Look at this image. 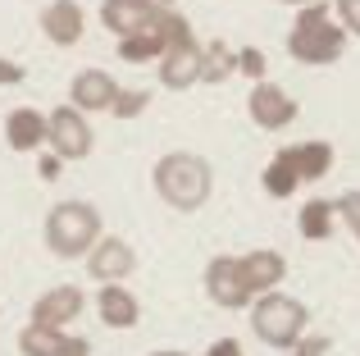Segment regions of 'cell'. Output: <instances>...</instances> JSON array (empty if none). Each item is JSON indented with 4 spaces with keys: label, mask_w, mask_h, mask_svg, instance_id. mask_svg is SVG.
Wrapping results in <instances>:
<instances>
[{
    "label": "cell",
    "mask_w": 360,
    "mask_h": 356,
    "mask_svg": "<svg viewBox=\"0 0 360 356\" xmlns=\"http://www.w3.org/2000/svg\"><path fill=\"white\" fill-rule=\"evenodd\" d=\"M150 183H155V196L178 215H196L214 192V170L205 155L196 151H169L155 160L150 170Z\"/></svg>",
    "instance_id": "1"
},
{
    "label": "cell",
    "mask_w": 360,
    "mask_h": 356,
    "mask_svg": "<svg viewBox=\"0 0 360 356\" xmlns=\"http://www.w3.org/2000/svg\"><path fill=\"white\" fill-rule=\"evenodd\" d=\"M288 55L297 64H338L347 55V32L342 23L333 18L328 0H315V5H301L297 9V23L288 32Z\"/></svg>",
    "instance_id": "2"
},
{
    "label": "cell",
    "mask_w": 360,
    "mask_h": 356,
    "mask_svg": "<svg viewBox=\"0 0 360 356\" xmlns=\"http://www.w3.org/2000/svg\"><path fill=\"white\" fill-rule=\"evenodd\" d=\"M101 233H105L101 229V210L91 201H55L51 215H46L41 238H46V247H51V256L78 260L101 242Z\"/></svg>",
    "instance_id": "3"
},
{
    "label": "cell",
    "mask_w": 360,
    "mask_h": 356,
    "mask_svg": "<svg viewBox=\"0 0 360 356\" xmlns=\"http://www.w3.org/2000/svg\"><path fill=\"white\" fill-rule=\"evenodd\" d=\"M251 329L264 348L292 352L301 343V333H310V306L288 293H264L251 302Z\"/></svg>",
    "instance_id": "4"
},
{
    "label": "cell",
    "mask_w": 360,
    "mask_h": 356,
    "mask_svg": "<svg viewBox=\"0 0 360 356\" xmlns=\"http://www.w3.org/2000/svg\"><path fill=\"white\" fill-rule=\"evenodd\" d=\"M91 146H96V133H91L87 115L73 106H55L46 115V151H55L64 165L69 160H87Z\"/></svg>",
    "instance_id": "5"
},
{
    "label": "cell",
    "mask_w": 360,
    "mask_h": 356,
    "mask_svg": "<svg viewBox=\"0 0 360 356\" xmlns=\"http://www.w3.org/2000/svg\"><path fill=\"white\" fill-rule=\"evenodd\" d=\"M201 284H205V297H210L219 311H246V306L255 302V293L246 288V279H242L238 256H210V260H205Z\"/></svg>",
    "instance_id": "6"
},
{
    "label": "cell",
    "mask_w": 360,
    "mask_h": 356,
    "mask_svg": "<svg viewBox=\"0 0 360 356\" xmlns=\"http://www.w3.org/2000/svg\"><path fill=\"white\" fill-rule=\"evenodd\" d=\"M246 115H251V124H255V128H264V133H283V128L297 124L301 106L278 87V82L264 78V82H255L251 96H246Z\"/></svg>",
    "instance_id": "7"
},
{
    "label": "cell",
    "mask_w": 360,
    "mask_h": 356,
    "mask_svg": "<svg viewBox=\"0 0 360 356\" xmlns=\"http://www.w3.org/2000/svg\"><path fill=\"white\" fill-rule=\"evenodd\" d=\"M201 51H205V46L196 42V32L169 46V51L155 60L160 87H169V91H187V87H196V82H201Z\"/></svg>",
    "instance_id": "8"
},
{
    "label": "cell",
    "mask_w": 360,
    "mask_h": 356,
    "mask_svg": "<svg viewBox=\"0 0 360 356\" xmlns=\"http://www.w3.org/2000/svg\"><path fill=\"white\" fill-rule=\"evenodd\" d=\"M87 274L96 284H123V279L137 269V251H132L128 238H115V233H101V242L87 251Z\"/></svg>",
    "instance_id": "9"
},
{
    "label": "cell",
    "mask_w": 360,
    "mask_h": 356,
    "mask_svg": "<svg viewBox=\"0 0 360 356\" xmlns=\"http://www.w3.org/2000/svg\"><path fill=\"white\" fill-rule=\"evenodd\" d=\"M82 306H87V293H82L78 284H60V288H51V293H41L32 302V324L69 333V324L82 315Z\"/></svg>",
    "instance_id": "10"
},
{
    "label": "cell",
    "mask_w": 360,
    "mask_h": 356,
    "mask_svg": "<svg viewBox=\"0 0 360 356\" xmlns=\"http://www.w3.org/2000/svg\"><path fill=\"white\" fill-rule=\"evenodd\" d=\"M115 96H119V82L110 78L105 69H82V73H73V82H69V101L82 115H110Z\"/></svg>",
    "instance_id": "11"
},
{
    "label": "cell",
    "mask_w": 360,
    "mask_h": 356,
    "mask_svg": "<svg viewBox=\"0 0 360 356\" xmlns=\"http://www.w3.org/2000/svg\"><path fill=\"white\" fill-rule=\"evenodd\" d=\"M238 265H242V279L255 297L278 293V284L288 279V256L274 251V247H251L246 256H238Z\"/></svg>",
    "instance_id": "12"
},
{
    "label": "cell",
    "mask_w": 360,
    "mask_h": 356,
    "mask_svg": "<svg viewBox=\"0 0 360 356\" xmlns=\"http://www.w3.org/2000/svg\"><path fill=\"white\" fill-rule=\"evenodd\" d=\"M37 23H41V32H46L51 46H78L82 32H87V9H82L78 0H51Z\"/></svg>",
    "instance_id": "13"
},
{
    "label": "cell",
    "mask_w": 360,
    "mask_h": 356,
    "mask_svg": "<svg viewBox=\"0 0 360 356\" xmlns=\"http://www.w3.org/2000/svg\"><path fill=\"white\" fill-rule=\"evenodd\" d=\"M5 146L14 155H37L46 151V115L37 106H14L5 115Z\"/></svg>",
    "instance_id": "14"
},
{
    "label": "cell",
    "mask_w": 360,
    "mask_h": 356,
    "mask_svg": "<svg viewBox=\"0 0 360 356\" xmlns=\"http://www.w3.org/2000/svg\"><path fill=\"white\" fill-rule=\"evenodd\" d=\"M96 315H101V324H105V329H137L141 302H137V293H128L123 284H101Z\"/></svg>",
    "instance_id": "15"
},
{
    "label": "cell",
    "mask_w": 360,
    "mask_h": 356,
    "mask_svg": "<svg viewBox=\"0 0 360 356\" xmlns=\"http://www.w3.org/2000/svg\"><path fill=\"white\" fill-rule=\"evenodd\" d=\"M288 160H292V170H297L301 183H319L328 170H333V160H338V151H333V142H301V146H288Z\"/></svg>",
    "instance_id": "16"
},
{
    "label": "cell",
    "mask_w": 360,
    "mask_h": 356,
    "mask_svg": "<svg viewBox=\"0 0 360 356\" xmlns=\"http://www.w3.org/2000/svg\"><path fill=\"white\" fill-rule=\"evenodd\" d=\"M150 9H155L150 0H105V5H101V23L115 37H132V32H141Z\"/></svg>",
    "instance_id": "17"
},
{
    "label": "cell",
    "mask_w": 360,
    "mask_h": 356,
    "mask_svg": "<svg viewBox=\"0 0 360 356\" xmlns=\"http://www.w3.org/2000/svg\"><path fill=\"white\" fill-rule=\"evenodd\" d=\"M297 229H301L306 242H328L333 229H338V205L324 201V196H310V201L301 205V215H297Z\"/></svg>",
    "instance_id": "18"
},
{
    "label": "cell",
    "mask_w": 360,
    "mask_h": 356,
    "mask_svg": "<svg viewBox=\"0 0 360 356\" xmlns=\"http://www.w3.org/2000/svg\"><path fill=\"white\" fill-rule=\"evenodd\" d=\"M233 73H238V51H233L229 42H205L201 51V82H210V87H219V82H229Z\"/></svg>",
    "instance_id": "19"
},
{
    "label": "cell",
    "mask_w": 360,
    "mask_h": 356,
    "mask_svg": "<svg viewBox=\"0 0 360 356\" xmlns=\"http://www.w3.org/2000/svg\"><path fill=\"white\" fill-rule=\"evenodd\" d=\"M260 183H264V192H269L274 201H288V196L301 187V178H297V170H292V160H288V146H278V151H274V160L264 165Z\"/></svg>",
    "instance_id": "20"
},
{
    "label": "cell",
    "mask_w": 360,
    "mask_h": 356,
    "mask_svg": "<svg viewBox=\"0 0 360 356\" xmlns=\"http://www.w3.org/2000/svg\"><path fill=\"white\" fill-rule=\"evenodd\" d=\"M60 348H64L60 329H46V324H32V320L18 329V356H60Z\"/></svg>",
    "instance_id": "21"
},
{
    "label": "cell",
    "mask_w": 360,
    "mask_h": 356,
    "mask_svg": "<svg viewBox=\"0 0 360 356\" xmlns=\"http://www.w3.org/2000/svg\"><path fill=\"white\" fill-rule=\"evenodd\" d=\"M160 55H165V46H160L155 37H146V32L119 37V60H128V64H155Z\"/></svg>",
    "instance_id": "22"
},
{
    "label": "cell",
    "mask_w": 360,
    "mask_h": 356,
    "mask_svg": "<svg viewBox=\"0 0 360 356\" xmlns=\"http://www.w3.org/2000/svg\"><path fill=\"white\" fill-rule=\"evenodd\" d=\"M146 106H150V91H141V87H119V96H115V106H110V115H115V119H137Z\"/></svg>",
    "instance_id": "23"
},
{
    "label": "cell",
    "mask_w": 360,
    "mask_h": 356,
    "mask_svg": "<svg viewBox=\"0 0 360 356\" xmlns=\"http://www.w3.org/2000/svg\"><path fill=\"white\" fill-rule=\"evenodd\" d=\"M333 205H338V220H342L360 242V187H347L342 196H333Z\"/></svg>",
    "instance_id": "24"
},
{
    "label": "cell",
    "mask_w": 360,
    "mask_h": 356,
    "mask_svg": "<svg viewBox=\"0 0 360 356\" xmlns=\"http://www.w3.org/2000/svg\"><path fill=\"white\" fill-rule=\"evenodd\" d=\"M264 51H255V46H242L238 51V73H246V78H251V87L255 82H264Z\"/></svg>",
    "instance_id": "25"
},
{
    "label": "cell",
    "mask_w": 360,
    "mask_h": 356,
    "mask_svg": "<svg viewBox=\"0 0 360 356\" xmlns=\"http://www.w3.org/2000/svg\"><path fill=\"white\" fill-rule=\"evenodd\" d=\"M333 18L347 37H360V0H333Z\"/></svg>",
    "instance_id": "26"
},
{
    "label": "cell",
    "mask_w": 360,
    "mask_h": 356,
    "mask_svg": "<svg viewBox=\"0 0 360 356\" xmlns=\"http://www.w3.org/2000/svg\"><path fill=\"white\" fill-rule=\"evenodd\" d=\"M328 352H333L328 333H301V343L292 348V356H328Z\"/></svg>",
    "instance_id": "27"
},
{
    "label": "cell",
    "mask_w": 360,
    "mask_h": 356,
    "mask_svg": "<svg viewBox=\"0 0 360 356\" xmlns=\"http://www.w3.org/2000/svg\"><path fill=\"white\" fill-rule=\"evenodd\" d=\"M60 356H91V343L82 338V333H64V348Z\"/></svg>",
    "instance_id": "28"
},
{
    "label": "cell",
    "mask_w": 360,
    "mask_h": 356,
    "mask_svg": "<svg viewBox=\"0 0 360 356\" xmlns=\"http://www.w3.org/2000/svg\"><path fill=\"white\" fill-rule=\"evenodd\" d=\"M37 155H41V178H46V183H51V178H60V170H64L60 155H55V151H37Z\"/></svg>",
    "instance_id": "29"
},
{
    "label": "cell",
    "mask_w": 360,
    "mask_h": 356,
    "mask_svg": "<svg viewBox=\"0 0 360 356\" xmlns=\"http://www.w3.org/2000/svg\"><path fill=\"white\" fill-rule=\"evenodd\" d=\"M205 356H242V343L238 338H219V343H210Z\"/></svg>",
    "instance_id": "30"
},
{
    "label": "cell",
    "mask_w": 360,
    "mask_h": 356,
    "mask_svg": "<svg viewBox=\"0 0 360 356\" xmlns=\"http://www.w3.org/2000/svg\"><path fill=\"white\" fill-rule=\"evenodd\" d=\"M0 82H23V69L14 60H0Z\"/></svg>",
    "instance_id": "31"
},
{
    "label": "cell",
    "mask_w": 360,
    "mask_h": 356,
    "mask_svg": "<svg viewBox=\"0 0 360 356\" xmlns=\"http://www.w3.org/2000/svg\"><path fill=\"white\" fill-rule=\"evenodd\" d=\"M278 5H292V9H301V5H315V0H278Z\"/></svg>",
    "instance_id": "32"
},
{
    "label": "cell",
    "mask_w": 360,
    "mask_h": 356,
    "mask_svg": "<svg viewBox=\"0 0 360 356\" xmlns=\"http://www.w3.org/2000/svg\"><path fill=\"white\" fill-rule=\"evenodd\" d=\"M150 356H187V352H174V348H165V352H150Z\"/></svg>",
    "instance_id": "33"
}]
</instances>
